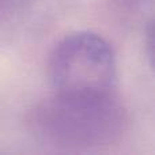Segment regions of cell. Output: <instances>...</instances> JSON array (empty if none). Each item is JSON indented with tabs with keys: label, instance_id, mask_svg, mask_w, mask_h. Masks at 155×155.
Listing matches in <instances>:
<instances>
[{
	"label": "cell",
	"instance_id": "6da1fadb",
	"mask_svg": "<svg viewBox=\"0 0 155 155\" xmlns=\"http://www.w3.org/2000/svg\"><path fill=\"white\" fill-rule=\"evenodd\" d=\"M125 113L112 93L101 95L56 94L31 116L38 137L61 147L109 144L121 135Z\"/></svg>",
	"mask_w": 155,
	"mask_h": 155
},
{
	"label": "cell",
	"instance_id": "7a4b0ae2",
	"mask_svg": "<svg viewBox=\"0 0 155 155\" xmlns=\"http://www.w3.org/2000/svg\"><path fill=\"white\" fill-rule=\"evenodd\" d=\"M116 57L104 37L79 31L64 37L48 63L51 84L56 94H110L116 83Z\"/></svg>",
	"mask_w": 155,
	"mask_h": 155
}]
</instances>
